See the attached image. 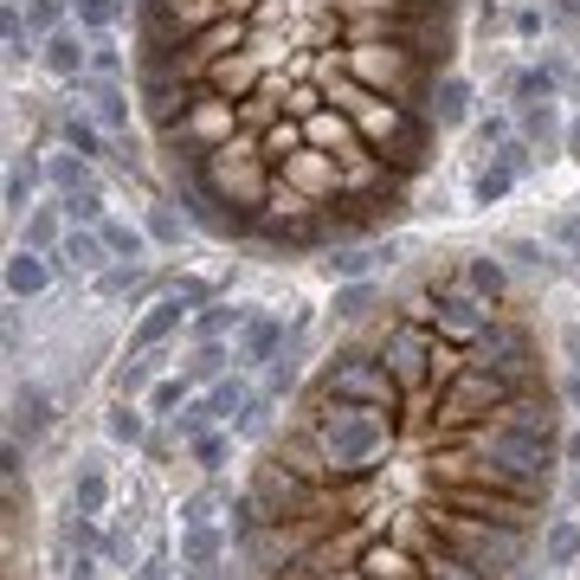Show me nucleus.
<instances>
[{"instance_id": "f257e3e1", "label": "nucleus", "mask_w": 580, "mask_h": 580, "mask_svg": "<svg viewBox=\"0 0 580 580\" xmlns=\"http://www.w3.org/2000/svg\"><path fill=\"white\" fill-rule=\"evenodd\" d=\"M304 425H309V439L323 445L336 484H368L381 471L387 445H393L387 407H355V400H329V393H309Z\"/></svg>"}, {"instance_id": "f03ea898", "label": "nucleus", "mask_w": 580, "mask_h": 580, "mask_svg": "<svg viewBox=\"0 0 580 580\" xmlns=\"http://www.w3.org/2000/svg\"><path fill=\"white\" fill-rule=\"evenodd\" d=\"M329 497H336V491L304 484L284 458H265L252 471V484L232 497V541L252 536V529H271V523H329V516H323Z\"/></svg>"}, {"instance_id": "7ed1b4c3", "label": "nucleus", "mask_w": 580, "mask_h": 580, "mask_svg": "<svg viewBox=\"0 0 580 580\" xmlns=\"http://www.w3.org/2000/svg\"><path fill=\"white\" fill-rule=\"evenodd\" d=\"M200 175H207V188L220 193L232 213L259 220L271 200V181H277V168H271V155H265V129H239L232 143L200 155Z\"/></svg>"}, {"instance_id": "20e7f679", "label": "nucleus", "mask_w": 580, "mask_h": 580, "mask_svg": "<svg viewBox=\"0 0 580 580\" xmlns=\"http://www.w3.org/2000/svg\"><path fill=\"white\" fill-rule=\"evenodd\" d=\"M432 536H445L458 555H471L491 580H516L523 561H529V529L497 523V516H477V509H458V503H445L432 516Z\"/></svg>"}, {"instance_id": "39448f33", "label": "nucleus", "mask_w": 580, "mask_h": 580, "mask_svg": "<svg viewBox=\"0 0 580 580\" xmlns=\"http://www.w3.org/2000/svg\"><path fill=\"white\" fill-rule=\"evenodd\" d=\"M375 355L393 368V381L407 387V393L445 387V381L464 368V348L439 342V336H432L425 323H413V316H393V323L381 329V342H375Z\"/></svg>"}, {"instance_id": "423d86ee", "label": "nucleus", "mask_w": 580, "mask_h": 580, "mask_svg": "<svg viewBox=\"0 0 580 580\" xmlns=\"http://www.w3.org/2000/svg\"><path fill=\"white\" fill-rule=\"evenodd\" d=\"M400 316H413V323H425L439 342L452 348H471L491 323H497V309L484 304L464 277H439V284H420V291H407V304H400Z\"/></svg>"}, {"instance_id": "0eeeda50", "label": "nucleus", "mask_w": 580, "mask_h": 580, "mask_svg": "<svg viewBox=\"0 0 580 580\" xmlns=\"http://www.w3.org/2000/svg\"><path fill=\"white\" fill-rule=\"evenodd\" d=\"M316 393H329V400H355V407H387V413L407 407V387L393 381V368H387L375 348H342V355H329V368H323Z\"/></svg>"}, {"instance_id": "6e6552de", "label": "nucleus", "mask_w": 580, "mask_h": 580, "mask_svg": "<svg viewBox=\"0 0 580 580\" xmlns=\"http://www.w3.org/2000/svg\"><path fill=\"white\" fill-rule=\"evenodd\" d=\"M503 400H516V387L464 355V368L439 387V413H432V425H445V432H477L484 420H497Z\"/></svg>"}, {"instance_id": "1a4fd4ad", "label": "nucleus", "mask_w": 580, "mask_h": 580, "mask_svg": "<svg viewBox=\"0 0 580 580\" xmlns=\"http://www.w3.org/2000/svg\"><path fill=\"white\" fill-rule=\"evenodd\" d=\"M336 72H348L355 84L381 91L387 104H393V97L420 77V65H413V52L393 45V39H348V45H336Z\"/></svg>"}, {"instance_id": "9d476101", "label": "nucleus", "mask_w": 580, "mask_h": 580, "mask_svg": "<svg viewBox=\"0 0 580 580\" xmlns=\"http://www.w3.org/2000/svg\"><path fill=\"white\" fill-rule=\"evenodd\" d=\"M477 368H491V375H503V381L516 387V393H529V387H541V375H536V342H529V329H516V323H491L477 342L464 348Z\"/></svg>"}, {"instance_id": "9b49d317", "label": "nucleus", "mask_w": 580, "mask_h": 580, "mask_svg": "<svg viewBox=\"0 0 580 580\" xmlns=\"http://www.w3.org/2000/svg\"><path fill=\"white\" fill-rule=\"evenodd\" d=\"M277 175H284V181H291L297 193H309L316 207H329V200H336V193L348 188L342 161H336L329 149H316V143H304V149H291L284 161H277Z\"/></svg>"}, {"instance_id": "f8f14e48", "label": "nucleus", "mask_w": 580, "mask_h": 580, "mask_svg": "<svg viewBox=\"0 0 580 580\" xmlns=\"http://www.w3.org/2000/svg\"><path fill=\"white\" fill-rule=\"evenodd\" d=\"M200 84H207V91H220V97H232V104H245V97H259V91L271 84V52H259V45L226 52L220 65H207Z\"/></svg>"}, {"instance_id": "ddd939ff", "label": "nucleus", "mask_w": 580, "mask_h": 580, "mask_svg": "<svg viewBox=\"0 0 580 580\" xmlns=\"http://www.w3.org/2000/svg\"><path fill=\"white\" fill-rule=\"evenodd\" d=\"M497 425H509V432H523V439H536V445H561V413H555V393H541V387H529V393H516V400H503L497 407Z\"/></svg>"}, {"instance_id": "4468645a", "label": "nucleus", "mask_w": 580, "mask_h": 580, "mask_svg": "<svg viewBox=\"0 0 580 580\" xmlns=\"http://www.w3.org/2000/svg\"><path fill=\"white\" fill-rule=\"evenodd\" d=\"M193 84L188 72H136V104H143V116H149V129H161V123H175V116L193 104Z\"/></svg>"}, {"instance_id": "2eb2a0df", "label": "nucleus", "mask_w": 580, "mask_h": 580, "mask_svg": "<svg viewBox=\"0 0 580 580\" xmlns=\"http://www.w3.org/2000/svg\"><path fill=\"white\" fill-rule=\"evenodd\" d=\"M271 458H284L304 484H316V491H342V484H336V471H329V458H323V445L309 439V425H291V432H284V445H271Z\"/></svg>"}, {"instance_id": "dca6fc26", "label": "nucleus", "mask_w": 580, "mask_h": 580, "mask_svg": "<svg viewBox=\"0 0 580 580\" xmlns=\"http://www.w3.org/2000/svg\"><path fill=\"white\" fill-rule=\"evenodd\" d=\"M284 355V316L277 309H252L239 329V368H271Z\"/></svg>"}, {"instance_id": "f3484780", "label": "nucleus", "mask_w": 580, "mask_h": 580, "mask_svg": "<svg viewBox=\"0 0 580 580\" xmlns=\"http://www.w3.org/2000/svg\"><path fill=\"white\" fill-rule=\"evenodd\" d=\"M77 97H84V110L97 116L110 136H129V97H123V84H116V77L84 72V77H77Z\"/></svg>"}, {"instance_id": "a211bd4d", "label": "nucleus", "mask_w": 580, "mask_h": 580, "mask_svg": "<svg viewBox=\"0 0 580 580\" xmlns=\"http://www.w3.org/2000/svg\"><path fill=\"white\" fill-rule=\"evenodd\" d=\"M181 316H188V297H181V291L155 297V309L136 323V336H129V355H149V348H161L175 329H181Z\"/></svg>"}, {"instance_id": "6ab92c4d", "label": "nucleus", "mask_w": 580, "mask_h": 580, "mask_svg": "<svg viewBox=\"0 0 580 580\" xmlns=\"http://www.w3.org/2000/svg\"><path fill=\"white\" fill-rule=\"evenodd\" d=\"M420 580H491L471 555H458L445 536H432L425 529V555H420Z\"/></svg>"}, {"instance_id": "aec40b11", "label": "nucleus", "mask_w": 580, "mask_h": 580, "mask_svg": "<svg viewBox=\"0 0 580 580\" xmlns=\"http://www.w3.org/2000/svg\"><path fill=\"white\" fill-rule=\"evenodd\" d=\"M39 59H45V72H52V77L77 84V77L91 72V39L65 27V33H52V39H45V52H39Z\"/></svg>"}, {"instance_id": "412c9836", "label": "nucleus", "mask_w": 580, "mask_h": 580, "mask_svg": "<svg viewBox=\"0 0 580 580\" xmlns=\"http://www.w3.org/2000/svg\"><path fill=\"white\" fill-rule=\"evenodd\" d=\"M59 143H65L72 155H84V161H97V155L110 149V129H104L91 110H77L72 104V110H59Z\"/></svg>"}, {"instance_id": "4be33fe9", "label": "nucleus", "mask_w": 580, "mask_h": 580, "mask_svg": "<svg viewBox=\"0 0 580 580\" xmlns=\"http://www.w3.org/2000/svg\"><path fill=\"white\" fill-rule=\"evenodd\" d=\"M104 259H110V245H104V232L97 226H72L65 239H59V252H52V265L59 271H104Z\"/></svg>"}, {"instance_id": "5701e85b", "label": "nucleus", "mask_w": 580, "mask_h": 580, "mask_svg": "<svg viewBox=\"0 0 580 580\" xmlns=\"http://www.w3.org/2000/svg\"><path fill=\"white\" fill-rule=\"evenodd\" d=\"M52 252H33V245H20V252H13V259H7V291H13V297H39V291H45V284H52Z\"/></svg>"}, {"instance_id": "b1692460", "label": "nucleus", "mask_w": 580, "mask_h": 580, "mask_svg": "<svg viewBox=\"0 0 580 580\" xmlns=\"http://www.w3.org/2000/svg\"><path fill=\"white\" fill-rule=\"evenodd\" d=\"M432 123H439V129H464V123H471V84H464L458 72L439 77V91H432Z\"/></svg>"}, {"instance_id": "393cba45", "label": "nucleus", "mask_w": 580, "mask_h": 580, "mask_svg": "<svg viewBox=\"0 0 580 580\" xmlns=\"http://www.w3.org/2000/svg\"><path fill=\"white\" fill-rule=\"evenodd\" d=\"M361 574H368V580H420V561H413L407 548L368 541V548H361Z\"/></svg>"}, {"instance_id": "a878e982", "label": "nucleus", "mask_w": 580, "mask_h": 580, "mask_svg": "<svg viewBox=\"0 0 580 580\" xmlns=\"http://www.w3.org/2000/svg\"><path fill=\"white\" fill-rule=\"evenodd\" d=\"M458 277L484 297V304H503V291H509V271H503V259H491V252H471L458 265Z\"/></svg>"}, {"instance_id": "bb28decb", "label": "nucleus", "mask_w": 580, "mask_h": 580, "mask_svg": "<svg viewBox=\"0 0 580 580\" xmlns=\"http://www.w3.org/2000/svg\"><path fill=\"white\" fill-rule=\"evenodd\" d=\"M232 329H245V309H232V304H213L207 309H193V342H226Z\"/></svg>"}, {"instance_id": "cd10ccee", "label": "nucleus", "mask_w": 580, "mask_h": 580, "mask_svg": "<svg viewBox=\"0 0 580 580\" xmlns=\"http://www.w3.org/2000/svg\"><path fill=\"white\" fill-rule=\"evenodd\" d=\"M45 181H52V188L59 193H91L97 188V181H91V161H84V155H45Z\"/></svg>"}, {"instance_id": "c85d7f7f", "label": "nucleus", "mask_w": 580, "mask_h": 580, "mask_svg": "<svg viewBox=\"0 0 580 580\" xmlns=\"http://www.w3.org/2000/svg\"><path fill=\"white\" fill-rule=\"evenodd\" d=\"M52 425V400L39 393V387H27L20 400H13V439H39Z\"/></svg>"}, {"instance_id": "c756f323", "label": "nucleus", "mask_w": 580, "mask_h": 580, "mask_svg": "<svg viewBox=\"0 0 580 580\" xmlns=\"http://www.w3.org/2000/svg\"><path fill=\"white\" fill-rule=\"evenodd\" d=\"M0 33H7V65H27L33 52H45V45L33 39V27H27V13H20V7H7V13H0Z\"/></svg>"}, {"instance_id": "7c9ffc66", "label": "nucleus", "mask_w": 580, "mask_h": 580, "mask_svg": "<svg viewBox=\"0 0 580 580\" xmlns=\"http://www.w3.org/2000/svg\"><path fill=\"white\" fill-rule=\"evenodd\" d=\"M516 188V168H509V161H484V168H477V181H471V200H477V207H497L503 193Z\"/></svg>"}, {"instance_id": "2f4dec72", "label": "nucleus", "mask_w": 580, "mask_h": 580, "mask_svg": "<svg viewBox=\"0 0 580 580\" xmlns=\"http://www.w3.org/2000/svg\"><path fill=\"white\" fill-rule=\"evenodd\" d=\"M33 188H39V168L27 155H13V168H7V213H13V220L33 213Z\"/></svg>"}, {"instance_id": "473e14b6", "label": "nucleus", "mask_w": 580, "mask_h": 580, "mask_svg": "<svg viewBox=\"0 0 580 580\" xmlns=\"http://www.w3.org/2000/svg\"><path fill=\"white\" fill-rule=\"evenodd\" d=\"M193 220L188 213H175V200H155L149 207V220H143V232H149L155 245H181V232H188Z\"/></svg>"}, {"instance_id": "72a5a7b5", "label": "nucleus", "mask_w": 580, "mask_h": 580, "mask_svg": "<svg viewBox=\"0 0 580 580\" xmlns=\"http://www.w3.org/2000/svg\"><path fill=\"white\" fill-rule=\"evenodd\" d=\"M97 232H104V245H110V259H143V252H149V245H155L149 232H143V226H129V220H104V226H97Z\"/></svg>"}, {"instance_id": "f704fd0d", "label": "nucleus", "mask_w": 580, "mask_h": 580, "mask_svg": "<svg viewBox=\"0 0 580 580\" xmlns=\"http://www.w3.org/2000/svg\"><path fill=\"white\" fill-rule=\"evenodd\" d=\"M574 555H580V529L574 523H548V536H541V561H548V568H574Z\"/></svg>"}, {"instance_id": "c9c22d12", "label": "nucleus", "mask_w": 580, "mask_h": 580, "mask_svg": "<svg viewBox=\"0 0 580 580\" xmlns=\"http://www.w3.org/2000/svg\"><path fill=\"white\" fill-rule=\"evenodd\" d=\"M226 342H193V355H188V381H226Z\"/></svg>"}, {"instance_id": "e433bc0d", "label": "nucleus", "mask_w": 580, "mask_h": 580, "mask_svg": "<svg viewBox=\"0 0 580 580\" xmlns=\"http://www.w3.org/2000/svg\"><path fill=\"white\" fill-rule=\"evenodd\" d=\"M72 13H77L84 33H110L116 20L129 13V0H72Z\"/></svg>"}, {"instance_id": "4c0bfd02", "label": "nucleus", "mask_w": 580, "mask_h": 580, "mask_svg": "<svg viewBox=\"0 0 580 580\" xmlns=\"http://www.w3.org/2000/svg\"><path fill=\"white\" fill-rule=\"evenodd\" d=\"M213 561H220V536H213V529H188V536H181V568L207 574Z\"/></svg>"}, {"instance_id": "58836bf2", "label": "nucleus", "mask_w": 580, "mask_h": 580, "mask_svg": "<svg viewBox=\"0 0 580 580\" xmlns=\"http://www.w3.org/2000/svg\"><path fill=\"white\" fill-rule=\"evenodd\" d=\"M59 213L72 220V226H104L110 213H104V193L91 188V193H59Z\"/></svg>"}, {"instance_id": "ea45409f", "label": "nucleus", "mask_w": 580, "mask_h": 580, "mask_svg": "<svg viewBox=\"0 0 580 580\" xmlns=\"http://www.w3.org/2000/svg\"><path fill=\"white\" fill-rule=\"evenodd\" d=\"M65 7H72V0H27V27H33L39 45L52 33H65Z\"/></svg>"}, {"instance_id": "a19ab883", "label": "nucleus", "mask_w": 580, "mask_h": 580, "mask_svg": "<svg viewBox=\"0 0 580 580\" xmlns=\"http://www.w3.org/2000/svg\"><path fill=\"white\" fill-rule=\"evenodd\" d=\"M368 309H375V284H368V277H355V284H336V316H342V323H361Z\"/></svg>"}, {"instance_id": "79ce46f5", "label": "nucleus", "mask_w": 580, "mask_h": 580, "mask_svg": "<svg viewBox=\"0 0 580 580\" xmlns=\"http://www.w3.org/2000/svg\"><path fill=\"white\" fill-rule=\"evenodd\" d=\"M59 239H65L59 213H52V207H33V213H27V245H33V252H59Z\"/></svg>"}, {"instance_id": "37998d69", "label": "nucleus", "mask_w": 580, "mask_h": 580, "mask_svg": "<svg viewBox=\"0 0 580 580\" xmlns=\"http://www.w3.org/2000/svg\"><path fill=\"white\" fill-rule=\"evenodd\" d=\"M523 136L548 149V143H555V136H568V129L555 123V110H548V104H523Z\"/></svg>"}, {"instance_id": "c03bdc74", "label": "nucleus", "mask_w": 580, "mask_h": 580, "mask_svg": "<svg viewBox=\"0 0 580 580\" xmlns=\"http://www.w3.org/2000/svg\"><path fill=\"white\" fill-rule=\"evenodd\" d=\"M207 400H213V413H220V420H239V413L252 407V387H245V381H213Z\"/></svg>"}, {"instance_id": "a18cd8bd", "label": "nucleus", "mask_w": 580, "mask_h": 580, "mask_svg": "<svg viewBox=\"0 0 580 580\" xmlns=\"http://www.w3.org/2000/svg\"><path fill=\"white\" fill-rule=\"evenodd\" d=\"M375 259H381V252H368V245H342V252L329 259V271H336L342 284H355V277H368V271H375Z\"/></svg>"}, {"instance_id": "49530a36", "label": "nucleus", "mask_w": 580, "mask_h": 580, "mask_svg": "<svg viewBox=\"0 0 580 580\" xmlns=\"http://www.w3.org/2000/svg\"><path fill=\"white\" fill-rule=\"evenodd\" d=\"M104 497H110L104 471H84V477L72 484V509H84V516H97V509H104Z\"/></svg>"}, {"instance_id": "de8ad7c7", "label": "nucleus", "mask_w": 580, "mask_h": 580, "mask_svg": "<svg viewBox=\"0 0 580 580\" xmlns=\"http://www.w3.org/2000/svg\"><path fill=\"white\" fill-rule=\"evenodd\" d=\"M155 361H161V355H129V361H123V368H116V393H123V400H129V393H136V387H149V375H155Z\"/></svg>"}, {"instance_id": "09e8293b", "label": "nucleus", "mask_w": 580, "mask_h": 580, "mask_svg": "<svg viewBox=\"0 0 580 580\" xmlns=\"http://www.w3.org/2000/svg\"><path fill=\"white\" fill-rule=\"evenodd\" d=\"M129 284H143V259H116L110 271H97V291L104 297H123Z\"/></svg>"}, {"instance_id": "8fccbe9b", "label": "nucleus", "mask_w": 580, "mask_h": 580, "mask_svg": "<svg viewBox=\"0 0 580 580\" xmlns=\"http://www.w3.org/2000/svg\"><path fill=\"white\" fill-rule=\"evenodd\" d=\"M181 523H188V529H213V523H220V491H193V497L181 503Z\"/></svg>"}, {"instance_id": "3c124183", "label": "nucleus", "mask_w": 580, "mask_h": 580, "mask_svg": "<svg viewBox=\"0 0 580 580\" xmlns=\"http://www.w3.org/2000/svg\"><path fill=\"white\" fill-rule=\"evenodd\" d=\"M213 420H220V413H213V400H193V407H181V413H175V425H181V439H200V432H213Z\"/></svg>"}, {"instance_id": "603ef678", "label": "nucleus", "mask_w": 580, "mask_h": 580, "mask_svg": "<svg viewBox=\"0 0 580 580\" xmlns=\"http://www.w3.org/2000/svg\"><path fill=\"white\" fill-rule=\"evenodd\" d=\"M226 452H232L226 432H200V439H193V464H200V471H220V464H226Z\"/></svg>"}, {"instance_id": "864d4df0", "label": "nucleus", "mask_w": 580, "mask_h": 580, "mask_svg": "<svg viewBox=\"0 0 580 580\" xmlns=\"http://www.w3.org/2000/svg\"><path fill=\"white\" fill-rule=\"evenodd\" d=\"M91 72H97V77H116V72H123V52H116L110 33H91Z\"/></svg>"}, {"instance_id": "5fc2aeb1", "label": "nucleus", "mask_w": 580, "mask_h": 580, "mask_svg": "<svg viewBox=\"0 0 580 580\" xmlns=\"http://www.w3.org/2000/svg\"><path fill=\"white\" fill-rule=\"evenodd\" d=\"M110 439H123V445H143V413H136L129 400H116V413H110Z\"/></svg>"}, {"instance_id": "6e6d98bb", "label": "nucleus", "mask_w": 580, "mask_h": 580, "mask_svg": "<svg viewBox=\"0 0 580 580\" xmlns=\"http://www.w3.org/2000/svg\"><path fill=\"white\" fill-rule=\"evenodd\" d=\"M181 400H188V375H181V381H155L149 387V407H155V413H175Z\"/></svg>"}, {"instance_id": "4d7b16f0", "label": "nucleus", "mask_w": 580, "mask_h": 580, "mask_svg": "<svg viewBox=\"0 0 580 580\" xmlns=\"http://www.w3.org/2000/svg\"><path fill=\"white\" fill-rule=\"evenodd\" d=\"M65 548H97V529H91V516H84V509L65 516Z\"/></svg>"}, {"instance_id": "13d9d810", "label": "nucleus", "mask_w": 580, "mask_h": 580, "mask_svg": "<svg viewBox=\"0 0 580 580\" xmlns=\"http://www.w3.org/2000/svg\"><path fill=\"white\" fill-rule=\"evenodd\" d=\"M477 143H484V149H491V143H509V123H503V116H491V123H477Z\"/></svg>"}, {"instance_id": "bf43d9fd", "label": "nucleus", "mask_w": 580, "mask_h": 580, "mask_svg": "<svg viewBox=\"0 0 580 580\" xmlns=\"http://www.w3.org/2000/svg\"><path fill=\"white\" fill-rule=\"evenodd\" d=\"M516 33H523V39L541 33V13H536V7H523V13H516Z\"/></svg>"}, {"instance_id": "052dcab7", "label": "nucleus", "mask_w": 580, "mask_h": 580, "mask_svg": "<svg viewBox=\"0 0 580 580\" xmlns=\"http://www.w3.org/2000/svg\"><path fill=\"white\" fill-rule=\"evenodd\" d=\"M561 149H568V161H580V116L568 123V136H561Z\"/></svg>"}, {"instance_id": "680f3d73", "label": "nucleus", "mask_w": 580, "mask_h": 580, "mask_svg": "<svg viewBox=\"0 0 580 580\" xmlns=\"http://www.w3.org/2000/svg\"><path fill=\"white\" fill-rule=\"evenodd\" d=\"M561 458H568V464H580V432H574V439H561Z\"/></svg>"}, {"instance_id": "e2e57ef3", "label": "nucleus", "mask_w": 580, "mask_h": 580, "mask_svg": "<svg viewBox=\"0 0 580 580\" xmlns=\"http://www.w3.org/2000/svg\"><path fill=\"white\" fill-rule=\"evenodd\" d=\"M555 13H561V20H580V0H555Z\"/></svg>"}, {"instance_id": "0e129e2a", "label": "nucleus", "mask_w": 580, "mask_h": 580, "mask_svg": "<svg viewBox=\"0 0 580 580\" xmlns=\"http://www.w3.org/2000/svg\"><path fill=\"white\" fill-rule=\"evenodd\" d=\"M568 400H574V407H580V368H574V375H568Z\"/></svg>"}, {"instance_id": "69168bd1", "label": "nucleus", "mask_w": 580, "mask_h": 580, "mask_svg": "<svg viewBox=\"0 0 580 580\" xmlns=\"http://www.w3.org/2000/svg\"><path fill=\"white\" fill-rule=\"evenodd\" d=\"M149 574H155V580H168V574H161V568H149Z\"/></svg>"}, {"instance_id": "338daca9", "label": "nucleus", "mask_w": 580, "mask_h": 580, "mask_svg": "<svg viewBox=\"0 0 580 580\" xmlns=\"http://www.w3.org/2000/svg\"><path fill=\"white\" fill-rule=\"evenodd\" d=\"M7 7H20V0H7Z\"/></svg>"}, {"instance_id": "774afa93", "label": "nucleus", "mask_w": 580, "mask_h": 580, "mask_svg": "<svg viewBox=\"0 0 580 580\" xmlns=\"http://www.w3.org/2000/svg\"><path fill=\"white\" fill-rule=\"evenodd\" d=\"M574 213H580V200H574Z\"/></svg>"}]
</instances>
